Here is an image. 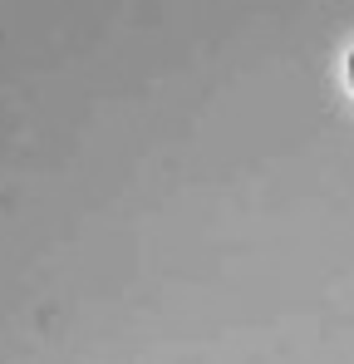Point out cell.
Here are the masks:
<instances>
[{"mask_svg": "<svg viewBox=\"0 0 354 364\" xmlns=\"http://www.w3.org/2000/svg\"><path fill=\"white\" fill-rule=\"evenodd\" d=\"M350 84H354V50H350Z\"/></svg>", "mask_w": 354, "mask_h": 364, "instance_id": "1", "label": "cell"}]
</instances>
